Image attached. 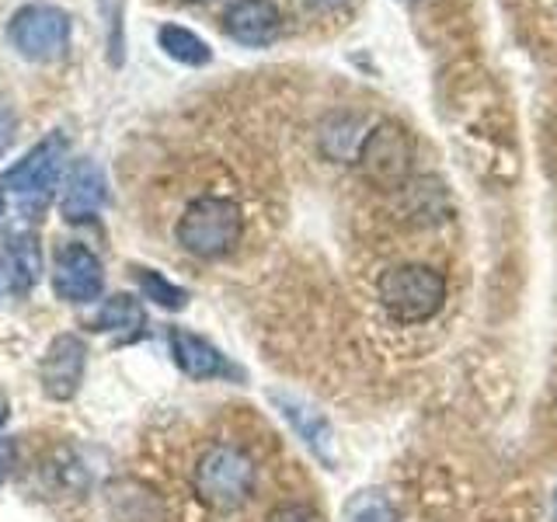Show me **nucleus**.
<instances>
[{"mask_svg": "<svg viewBox=\"0 0 557 522\" xmlns=\"http://www.w3.org/2000/svg\"><path fill=\"white\" fill-rule=\"evenodd\" d=\"M258 487L255 460L234 443H213L191 467V492L213 512H240Z\"/></svg>", "mask_w": 557, "mask_h": 522, "instance_id": "nucleus-1", "label": "nucleus"}, {"mask_svg": "<svg viewBox=\"0 0 557 522\" xmlns=\"http://www.w3.org/2000/svg\"><path fill=\"white\" fill-rule=\"evenodd\" d=\"M174 237L191 258H226L244 237V213L231 196H199L182 209Z\"/></svg>", "mask_w": 557, "mask_h": 522, "instance_id": "nucleus-2", "label": "nucleus"}, {"mask_svg": "<svg viewBox=\"0 0 557 522\" xmlns=\"http://www.w3.org/2000/svg\"><path fill=\"white\" fill-rule=\"evenodd\" d=\"M376 296L380 307L387 310V318L414 327L432 321L435 313L446 303V278L443 272H435L432 265H418V261H408V265H394L380 275L376 283Z\"/></svg>", "mask_w": 557, "mask_h": 522, "instance_id": "nucleus-3", "label": "nucleus"}, {"mask_svg": "<svg viewBox=\"0 0 557 522\" xmlns=\"http://www.w3.org/2000/svg\"><path fill=\"white\" fill-rule=\"evenodd\" d=\"M70 32H74V22H70L63 8L46 4V0H32V4H22L11 14L8 42L22 60L49 63L63 57V49L70 46Z\"/></svg>", "mask_w": 557, "mask_h": 522, "instance_id": "nucleus-4", "label": "nucleus"}, {"mask_svg": "<svg viewBox=\"0 0 557 522\" xmlns=\"http://www.w3.org/2000/svg\"><path fill=\"white\" fill-rule=\"evenodd\" d=\"M411 157H414V144L411 133L397 122H380L376 129H370L359 144V171L380 188H397L408 182L411 174Z\"/></svg>", "mask_w": 557, "mask_h": 522, "instance_id": "nucleus-5", "label": "nucleus"}, {"mask_svg": "<svg viewBox=\"0 0 557 522\" xmlns=\"http://www.w3.org/2000/svg\"><path fill=\"white\" fill-rule=\"evenodd\" d=\"M269 400L278 411V418H283V422L296 432V439L307 446L310 457L321 467L335 470L338 467V439H335V425H331V418L318 405H310L307 397L289 394V390H269Z\"/></svg>", "mask_w": 557, "mask_h": 522, "instance_id": "nucleus-6", "label": "nucleus"}, {"mask_svg": "<svg viewBox=\"0 0 557 522\" xmlns=\"http://www.w3.org/2000/svg\"><path fill=\"white\" fill-rule=\"evenodd\" d=\"M84 373H87V341L81 335L63 331V335H57L46 345V352L39 359V387L49 400H57V405L74 400L84 383Z\"/></svg>", "mask_w": 557, "mask_h": 522, "instance_id": "nucleus-7", "label": "nucleus"}, {"mask_svg": "<svg viewBox=\"0 0 557 522\" xmlns=\"http://www.w3.org/2000/svg\"><path fill=\"white\" fill-rule=\"evenodd\" d=\"M52 293H57L63 303H74V307L98 300L104 293L101 258L77 240L60 244L57 261H52Z\"/></svg>", "mask_w": 557, "mask_h": 522, "instance_id": "nucleus-8", "label": "nucleus"}, {"mask_svg": "<svg viewBox=\"0 0 557 522\" xmlns=\"http://www.w3.org/2000/svg\"><path fill=\"white\" fill-rule=\"evenodd\" d=\"M168 348H171L174 365H178L188 380H199V383H206V380L244 383L248 380V373H244L231 356H223L213 341L196 335V331H188V327H171Z\"/></svg>", "mask_w": 557, "mask_h": 522, "instance_id": "nucleus-9", "label": "nucleus"}, {"mask_svg": "<svg viewBox=\"0 0 557 522\" xmlns=\"http://www.w3.org/2000/svg\"><path fill=\"white\" fill-rule=\"evenodd\" d=\"M63 157H66V136L49 133L22 157V161L0 174V188L14 191V196H46L60 178Z\"/></svg>", "mask_w": 557, "mask_h": 522, "instance_id": "nucleus-10", "label": "nucleus"}, {"mask_svg": "<svg viewBox=\"0 0 557 522\" xmlns=\"http://www.w3.org/2000/svg\"><path fill=\"white\" fill-rule=\"evenodd\" d=\"M104 512L112 522H171L161 487L144 477H112L104 484Z\"/></svg>", "mask_w": 557, "mask_h": 522, "instance_id": "nucleus-11", "label": "nucleus"}, {"mask_svg": "<svg viewBox=\"0 0 557 522\" xmlns=\"http://www.w3.org/2000/svg\"><path fill=\"white\" fill-rule=\"evenodd\" d=\"M104 199H109V182L104 171L95 161H77L70 167L60 196V216L66 223H87L101 213Z\"/></svg>", "mask_w": 557, "mask_h": 522, "instance_id": "nucleus-12", "label": "nucleus"}, {"mask_svg": "<svg viewBox=\"0 0 557 522\" xmlns=\"http://www.w3.org/2000/svg\"><path fill=\"white\" fill-rule=\"evenodd\" d=\"M278 28H283V14H278L275 0H234L223 11V32L240 46H269L278 39Z\"/></svg>", "mask_w": 557, "mask_h": 522, "instance_id": "nucleus-13", "label": "nucleus"}, {"mask_svg": "<svg viewBox=\"0 0 557 522\" xmlns=\"http://www.w3.org/2000/svg\"><path fill=\"white\" fill-rule=\"evenodd\" d=\"M42 278V248L32 231L8 234V293L28 296Z\"/></svg>", "mask_w": 557, "mask_h": 522, "instance_id": "nucleus-14", "label": "nucleus"}, {"mask_svg": "<svg viewBox=\"0 0 557 522\" xmlns=\"http://www.w3.org/2000/svg\"><path fill=\"white\" fill-rule=\"evenodd\" d=\"M87 327L98 335H136V331H147V307L133 293H115L98 307Z\"/></svg>", "mask_w": 557, "mask_h": 522, "instance_id": "nucleus-15", "label": "nucleus"}, {"mask_svg": "<svg viewBox=\"0 0 557 522\" xmlns=\"http://www.w3.org/2000/svg\"><path fill=\"white\" fill-rule=\"evenodd\" d=\"M157 46L164 49L168 60L191 66V70L213 63V49H209V42L185 25H161L157 28Z\"/></svg>", "mask_w": 557, "mask_h": 522, "instance_id": "nucleus-16", "label": "nucleus"}, {"mask_svg": "<svg viewBox=\"0 0 557 522\" xmlns=\"http://www.w3.org/2000/svg\"><path fill=\"white\" fill-rule=\"evenodd\" d=\"M133 278L139 286V296L150 303H157L161 310H185L188 307V289L171 283L164 272L147 269V265H133Z\"/></svg>", "mask_w": 557, "mask_h": 522, "instance_id": "nucleus-17", "label": "nucleus"}, {"mask_svg": "<svg viewBox=\"0 0 557 522\" xmlns=\"http://www.w3.org/2000/svg\"><path fill=\"white\" fill-rule=\"evenodd\" d=\"M338 522H397V509L391 495H383L380 487H359L342 505Z\"/></svg>", "mask_w": 557, "mask_h": 522, "instance_id": "nucleus-18", "label": "nucleus"}, {"mask_svg": "<svg viewBox=\"0 0 557 522\" xmlns=\"http://www.w3.org/2000/svg\"><path fill=\"white\" fill-rule=\"evenodd\" d=\"M265 522H324L321 512L307 501H278L265 515Z\"/></svg>", "mask_w": 557, "mask_h": 522, "instance_id": "nucleus-19", "label": "nucleus"}, {"mask_svg": "<svg viewBox=\"0 0 557 522\" xmlns=\"http://www.w3.org/2000/svg\"><path fill=\"white\" fill-rule=\"evenodd\" d=\"M14 133H17V115L11 104L0 101V157H4L14 144Z\"/></svg>", "mask_w": 557, "mask_h": 522, "instance_id": "nucleus-20", "label": "nucleus"}, {"mask_svg": "<svg viewBox=\"0 0 557 522\" xmlns=\"http://www.w3.org/2000/svg\"><path fill=\"white\" fill-rule=\"evenodd\" d=\"M14 463H17V446H14V439H0V487L11 481Z\"/></svg>", "mask_w": 557, "mask_h": 522, "instance_id": "nucleus-21", "label": "nucleus"}, {"mask_svg": "<svg viewBox=\"0 0 557 522\" xmlns=\"http://www.w3.org/2000/svg\"><path fill=\"white\" fill-rule=\"evenodd\" d=\"M307 4H310L313 11H338V8L348 4V0H307Z\"/></svg>", "mask_w": 557, "mask_h": 522, "instance_id": "nucleus-22", "label": "nucleus"}, {"mask_svg": "<svg viewBox=\"0 0 557 522\" xmlns=\"http://www.w3.org/2000/svg\"><path fill=\"white\" fill-rule=\"evenodd\" d=\"M8 414H11V405H8V397H0V425L8 422Z\"/></svg>", "mask_w": 557, "mask_h": 522, "instance_id": "nucleus-23", "label": "nucleus"}, {"mask_svg": "<svg viewBox=\"0 0 557 522\" xmlns=\"http://www.w3.org/2000/svg\"><path fill=\"white\" fill-rule=\"evenodd\" d=\"M0 296H4V261H0Z\"/></svg>", "mask_w": 557, "mask_h": 522, "instance_id": "nucleus-24", "label": "nucleus"}, {"mask_svg": "<svg viewBox=\"0 0 557 522\" xmlns=\"http://www.w3.org/2000/svg\"><path fill=\"white\" fill-rule=\"evenodd\" d=\"M0 216H4V196H0Z\"/></svg>", "mask_w": 557, "mask_h": 522, "instance_id": "nucleus-25", "label": "nucleus"}, {"mask_svg": "<svg viewBox=\"0 0 557 522\" xmlns=\"http://www.w3.org/2000/svg\"><path fill=\"white\" fill-rule=\"evenodd\" d=\"M191 4H206V0H191Z\"/></svg>", "mask_w": 557, "mask_h": 522, "instance_id": "nucleus-26", "label": "nucleus"}]
</instances>
